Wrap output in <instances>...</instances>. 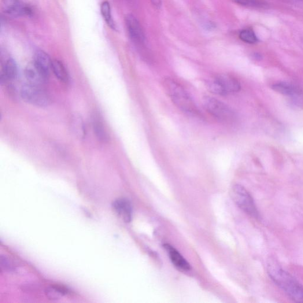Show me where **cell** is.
Here are the masks:
<instances>
[{
    "instance_id": "21",
    "label": "cell",
    "mask_w": 303,
    "mask_h": 303,
    "mask_svg": "<svg viewBox=\"0 0 303 303\" xmlns=\"http://www.w3.org/2000/svg\"><path fill=\"white\" fill-rule=\"evenodd\" d=\"M0 265L2 270L7 272H12L16 270V267L10 260L6 256H2L0 258Z\"/></svg>"
},
{
    "instance_id": "7",
    "label": "cell",
    "mask_w": 303,
    "mask_h": 303,
    "mask_svg": "<svg viewBox=\"0 0 303 303\" xmlns=\"http://www.w3.org/2000/svg\"><path fill=\"white\" fill-rule=\"evenodd\" d=\"M2 12L12 17H29L32 15V9L21 0H2Z\"/></svg>"
},
{
    "instance_id": "19",
    "label": "cell",
    "mask_w": 303,
    "mask_h": 303,
    "mask_svg": "<svg viewBox=\"0 0 303 303\" xmlns=\"http://www.w3.org/2000/svg\"><path fill=\"white\" fill-rule=\"evenodd\" d=\"M101 13L107 24L111 28L115 30L116 29V26L113 20L112 11H111V7L109 2H104L102 4Z\"/></svg>"
},
{
    "instance_id": "22",
    "label": "cell",
    "mask_w": 303,
    "mask_h": 303,
    "mask_svg": "<svg viewBox=\"0 0 303 303\" xmlns=\"http://www.w3.org/2000/svg\"><path fill=\"white\" fill-rule=\"evenodd\" d=\"M234 1L238 5L245 6L263 7L266 6L264 2L258 0H234Z\"/></svg>"
},
{
    "instance_id": "3",
    "label": "cell",
    "mask_w": 303,
    "mask_h": 303,
    "mask_svg": "<svg viewBox=\"0 0 303 303\" xmlns=\"http://www.w3.org/2000/svg\"><path fill=\"white\" fill-rule=\"evenodd\" d=\"M231 196L236 205L244 212L254 219H260V213L256 203L245 187L241 185L235 184L231 188Z\"/></svg>"
},
{
    "instance_id": "6",
    "label": "cell",
    "mask_w": 303,
    "mask_h": 303,
    "mask_svg": "<svg viewBox=\"0 0 303 303\" xmlns=\"http://www.w3.org/2000/svg\"><path fill=\"white\" fill-rule=\"evenodd\" d=\"M21 96L26 102L37 107H46L51 103L50 96L42 87L29 83L22 87Z\"/></svg>"
},
{
    "instance_id": "9",
    "label": "cell",
    "mask_w": 303,
    "mask_h": 303,
    "mask_svg": "<svg viewBox=\"0 0 303 303\" xmlns=\"http://www.w3.org/2000/svg\"><path fill=\"white\" fill-rule=\"evenodd\" d=\"M113 208L125 223L131 222L132 219V206L127 198H117L113 203Z\"/></svg>"
},
{
    "instance_id": "11",
    "label": "cell",
    "mask_w": 303,
    "mask_h": 303,
    "mask_svg": "<svg viewBox=\"0 0 303 303\" xmlns=\"http://www.w3.org/2000/svg\"><path fill=\"white\" fill-rule=\"evenodd\" d=\"M34 64L40 71L45 75L47 79H49L52 66H53V61L49 55L43 50L37 51L34 57Z\"/></svg>"
},
{
    "instance_id": "23",
    "label": "cell",
    "mask_w": 303,
    "mask_h": 303,
    "mask_svg": "<svg viewBox=\"0 0 303 303\" xmlns=\"http://www.w3.org/2000/svg\"><path fill=\"white\" fill-rule=\"evenodd\" d=\"M150 2L153 3L155 7H158V8L161 6V0H150Z\"/></svg>"
},
{
    "instance_id": "15",
    "label": "cell",
    "mask_w": 303,
    "mask_h": 303,
    "mask_svg": "<svg viewBox=\"0 0 303 303\" xmlns=\"http://www.w3.org/2000/svg\"><path fill=\"white\" fill-rule=\"evenodd\" d=\"M52 71L54 73L55 77L64 83H68L69 80V73L65 65L63 63L59 60H55L53 61V66H52Z\"/></svg>"
},
{
    "instance_id": "2",
    "label": "cell",
    "mask_w": 303,
    "mask_h": 303,
    "mask_svg": "<svg viewBox=\"0 0 303 303\" xmlns=\"http://www.w3.org/2000/svg\"><path fill=\"white\" fill-rule=\"evenodd\" d=\"M164 88L173 104L183 112L193 116H198L199 111L191 96L181 85L171 78L163 81Z\"/></svg>"
},
{
    "instance_id": "8",
    "label": "cell",
    "mask_w": 303,
    "mask_h": 303,
    "mask_svg": "<svg viewBox=\"0 0 303 303\" xmlns=\"http://www.w3.org/2000/svg\"><path fill=\"white\" fill-rule=\"evenodd\" d=\"M125 27L129 36L136 45H141L145 42V36L141 25L132 14H128L125 18Z\"/></svg>"
},
{
    "instance_id": "13",
    "label": "cell",
    "mask_w": 303,
    "mask_h": 303,
    "mask_svg": "<svg viewBox=\"0 0 303 303\" xmlns=\"http://www.w3.org/2000/svg\"><path fill=\"white\" fill-rule=\"evenodd\" d=\"M164 246L167 251L170 260H171L172 263L174 265L175 267L183 271L190 270L191 269L190 265L178 250L169 245V244H165Z\"/></svg>"
},
{
    "instance_id": "4",
    "label": "cell",
    "mask_w": 303,
    "mask_h": 303,
    "mask_svg": "<svg viewBox=\"0 0 303 303\" xmlns=\"http://www.w3.org/2000/svg\"><path fill=\"white\" fill-rule=\"evenodd\" d=\"M208 90L219 95L234 94L241 90V85L234 77L228 74H220L209 80L207 83Z\"/></svg>"
},
{
    "instance_id": "14",
    "label": "cell",
    "mask_w": 303,
    "mask_h": 303,
    "mask_svg": "<svg viewBox=\"0 0 303 303\" xmlns=\"http://www.w3.org/2000/svg\"><path fill=\"white\" fill-rule=\"evenodd\" d=\"M92 128H93L94 134L99 141L103 143H106L109 141L108 133H107L100 117H99L97 115L94 116L93 119H92Z\"/></svg>"
},
{
    "instance_id": "12",
    "label": "cell",
    "mask_w": 303,
    "mask_h": 303,
    "mask_svg": "<svg viewBox=\"0 0 303 303\" xmlns=\"http://www.w3.org/2000/svg\"><path fill=\"white\" fill-rule=\"evenodd\" d=\"M25 75L29 84L35 86L42 87L47 80V78L36 67L33 62L29 64L26 68Z\"/></svg>"
},
{
    "instance_id": "5",
    "label": "cell",
    "mask_w": 303,
    "mask_h": 303,
    "mask_svg": "<svg viewBox=\"0 0 303 303\" xmlns=\"http://www.w3.org/2000/svg\"><path fill=\"white\" fill-rule=\"evenodd\" d=\"M203 106L216 119L224 123H231L235 119V113L230 107L216 98L206 96L203 99Z\"/></svg>"
},
{
    "instance_id": "1",
    "label": "cell",
    "mask_w": 303,
    "mask_h": 303,
    "mask_svg": "<svg viewBox=\"0 0 303 303\" xmlns=\"http://www.w3.org/2000/svg\"><path fill=\"white\" fill-rule=\"evenodd\" d=\"M267 269L269 276L277 287L295 302H303V286L294 276L274 259H269Z\"/></svg>"
},
{
    "instance_id": "10",
    "label": "cell",
    "mask_w": 303,
    "mask_h": 303,
    "mask_svg": "<svg viewBox=\"0 0 303 303\" xmlns=\"http://www.w3.org/2000/svg\"><path fill=\"white\" fill-rule=\"evenodd\" d=\"M18 74L17 65L15 61L9 58L3 64L0 72V83L5 84L8 81L15 80Z\"/></svg>"
},
{
    "instance_id": "18",
    "label": "cell",
    "mask_w": 303,
    "mask_h": 303,
    "mask_svg": "<svg viewBox=\"0 0 303 303\" xmlns=\"http://www.w3.org/2000/svg\"><path fill=\"white\" fill-rule=\"evenodd\" d=\"M272 88L280 94L287 95H293L297 94V88L292 85L286 83H279L273 84Z\"/></svg>"
},
{
    "instance_id": "20",
    "label": "cell",
    "mask_w": 303,
    "mask_h": 303,
    "mask_svg": "<svg viewBox=\"0 0 303 303\" xmlns=\"http://www.w3.org/2000/svg\"><path fill=\"white\" fill-rule=\"evenodd\" d=\"M239 38L243 42L247 43L254 44L258 42L256 33L250 29H244L240 32Z\"/></svg>"
},
{
    "instance_id": "16",
    "label": "cell",
    "mask_w": 303,
    "mask_h": 303,
    "mask_svg": "<svg viewBox=\"0 0 303 303\" xmlns=\"http://www.w3.org/2000/svg\"><path fill=\"white\" fill-rule=\"evenodd\" d=\"M71 129L77 138L84 139L86 134V128L84 121L79 116H75L72 117L71 120Z\"/></svg>"
},
{
    "instance_id": "17",
    "label": "cell",
    "mask_w": 303,
    "mask_h": 303,
    "mask_svg": "<svg viewBox=\"0 0 303 303\" xmlns=\"http://www.w3.org/2000/svg\"><path fill=\"white\" fill-rule=\"evenodd\" d=\"M69 293V291L68 288L58 286H54L47 288L45 291L47 297L52 299V300H58V299H60Z\"/></svg>"
}]
</instances>
